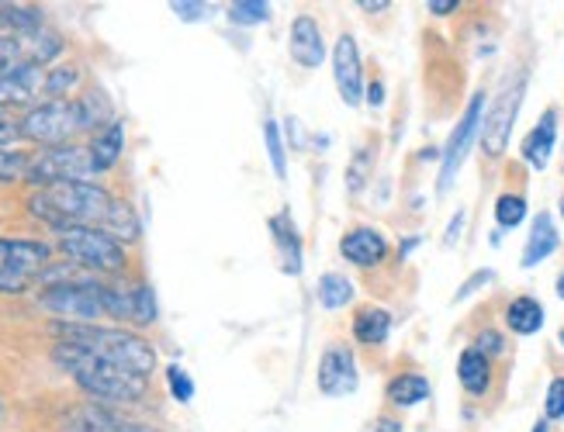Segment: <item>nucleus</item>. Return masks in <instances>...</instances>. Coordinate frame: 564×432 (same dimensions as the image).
I'll return each instance as SVG.
<instances>
[{"instance_id": "41", "label": "nucleus", "mask_w": 564, "mask_h": 432, "mask_svg": "<svg viewBox=\"0 0 564 432\" xmlns=\"http://www.w3.org/2000/svg\"><path fill=\"white\" fill-rule=\"evenodd\" d=\"M430 14H451L454 8H461V0H430Z\"/></svg>"}, {"instance_id": "16", "label": "nucleus", "mask_w": 564, "mask_h": 432, "mask_svg": "<svg viewBox=\"0 0 564 432\" xmlns=\"http://www.w3.org/2000/svg\"><path fill=\"white\" fill-rule=\"evenodd\" d=\"M554 146H557V111L551 108V111H544V118H540V122L527 132L520 153H523V159L533 166V170H548V163H551V156H554Z\"/></svg>"}, {"instance_id": "12", "label": "nucleus", "mask_w": 564, "mask_h": 432, "mask_svg": "<svg viewBox=\"0 0 564 432\" xmlns=\"http://www.w3.org/2000/svg\"><path fill=\"white\" fill-rule=\"evenodd\" d=\"M333 77H336V90L343 104L357 108L367 93V84H364V66H361V49L354 35H340L336 38V49H333Z\"/></svg>"}, {"instance_id": "5", "label": "nucleus", "mask_w": 564, "mask_h": 432, "mask_svg": "<svg viewBox=\"0 0 564 432\" xmlns=\"http://www.w3.org/2000/svg\"><path fill=\"white\" fill-rule=\"evenodd\" d=\"M38 304L74 325H93L101 315H108V284L56 280L38 295Z\"/></svg>"}, {"instance_id": "25", "label": "nucleus", "mask_w": 564, "mask_h": 432, "mask_svg": "<svg viewBox=\"0 0 564 432\" xmlns=\"http://www.w3.org/2000/svg\"><path fill=\"white\" fill-rule=\"evenodd\" d=\"M319 301L325 311H340L354 301V280L343 277V274H325L319 280Z\"/></svg>"}, {"instance_id": "39", "label": "nucleus", "mask_w": 564, "mask_h": 432, "mask_svg": "<svg viewBox=\"0 0 564 432\" xmlns=\"http://www.w3.org/2000/svg\"><path fill=\"white\" fill-rule=\"evenodd\" d=\"M385 98H388V93H385V84H381V80L367 84V93H364V101H367L371 108H381V104H385Z\"/></svg>"}, {"instance_id": "24", "label": "nucleus", "mask_w": 564, "mask_h": 432, "mask_svg": "<svg viewBox=\"0 0 564 432\" xmlns=\"http://www.w3.org/2000/svg\"><path fill=\"white\" fill-rule=\"evenodd\" d=\"M122 146H125V129H122V122H111L98 139L90 142V156H93V166H98V174L111 170V166L119 163Z\"/></svg>"}, {"instance_id": "15", "label": "nucleus", "mask_w": 564, "mask_h": 432, "mask_svg": "<svg viewBox=\"0 0 564 432\" xmlns=\"http://www.w3.org/2000/svg\"><path fill=\"white\" fill-rule=\"evenodd\" d=\"M288 49H291V59L301 69H319L325 63V38H322V29H319V21L312 14H298L291 21Z\"/></svg>"}, {"instance_id": "30", "label": "nucleus", "mask_w": 564, "mask_h": 432, "mask_svg": "<svg viewBox=\"0 0 564 432\" xmlns=\"http://www.w3.org/2000/svg\"><path fill=\"white\" fill-rule=\"evenodd\" d=\"M29 166H32V156L18 153V149H8V146H0V180H4V184L29 177Z\"/></svg>"}, {"instance_id": "13", "label": "nucleus", "mask_w": 564, "mask_h": 432, "mask_svg": "<svg viewBox=\"0 0 564 432\" xmlns=\"http://www.w3.org/2000/svg\"><path fill=\"white\" fill-rule=\"evenodd\" d=\"M45 84H49V69L45 66L11 69V74L0 77V108H18V104H32L38 98H49Z\"/></svg>"}, {"instance_id": "21", "label": "nucleus", "mask_w": 564, "mask_h": 432, "mask_svg": "<svg viewBox=\"0 0 564 432\" xmlns=\"http://www.w3.org/2000/svg\"><path fill=\"white\" fill-rule=\"evenodd\" d=\"M544 319H548L544 304H540L537 298H530V295L512 298L509 308H506V325L516 335H537L540 329H544Z\"/></svg>"}, {"instance_id": "42", "label": "nucleus", "mask_w": 564, "mask_h": 432, "mask_svg": "<svg viewBox=\"0 0 564 432\" xmlns=\"http://www.w3.org/2000/svg\"><path fill=\"white\" fill-rule=\"evenodd\" d=\"M374 432H402V422H398V419H378V422H374Z\"/></svg>"}, {"instance_id": "19", "label": "nucleus", "mask_w": 564, "mask_h": 432, "mask_svg": "<svg viewBox=\"0 0 564 432\" xmlns=\"http://www.w3.org/2000/svg\"><path fill=\"white\" fill-rule=\"evenodd\" d=\"M457 380H461V388L467 395L482 398L491 388V359L485 353H478L475 346H467L457 356Z\"/></svg>"}, {"instance_id": "36", "label": "nucleus", "mask_w": 564, "mask_h": 432, "mask_svg": "<svg viewBox=\"0 0 564 432\" xmlns=\"http://www.w3.org/2000/svg\"><path fill=\"white\" fill-rule=\"evenodd\" d=\"M491 280H496V270H478L475 277H467V284H464L461 291L454 295V301H464V298H472L475 291H482V287H485V284H491Z\"/></svg>"}, {"instance_id": "47", "label": "nucleus", "mask_w": 564, "mask_h": 432, "mask_svg": "<svg viewBox=\"0 0 564 432\" xmlns=\"http://www.w3.org/2000/svg\"><path fill=\"white\" fill-rule=\"evenodd\" d=\"M557 340H561V346H564V329H561V332H557Z\"/></svg>"}, {"instance_id": "2", "label": "nucleus", "mask_w": 564, "mask_h": 432, "mask_svg": "<svg viewBox=\"0 0 564 432\" xmlns=\"http://www.w3.org/2000/svg\"><path fill=\"white\" fill-rule=\"evenodd\" d=\"M53 359L80 384L87 395L101 398V401H139L146 395V377L143 374H132V370L111 364V359L93 356V353H87L80 346L59 343Z\"/></svg>"}, {"instance_id": "37", "label": "nucleus", "mask_w": 564, "mask_h": 432, "mask_svg": "<svg viewBox=\"0 0 564 432\" xmlns=\"http://www.w3.org/2000/svg\"><path fill=\"white\" fill-rule=\"evenodd\" d=\"M18 139H21V122H14V118L0 108V146H11Z\"/></svg>"}, {"instance_id": "48", "label": "nucleus", "mask_w": 564, "mask_h": 432, "mask_svg": "<svg viewBox=\"0 0 564 432\" xmlns=\"http://www.w3.org/2000/svg\"><path fill=\"white\" fill-rule=\"evenodd\" d=\"M561 219H564V198H561Z\"/></svg>"}, {"instance_id": "6", "label": "nucleus", "mask_w": 564, "mask_h": 432, "mask_svg": "<svg viewBox=\"0 0 564 432\" xmlns=\"http://www.w3.org/2000/svg\"><path fill=\"white\" fill-rule=\"evenodd\" d=\"M59 250L66 253L69 263H80V267L101 274H119L129 263L125 246L101 229H69L59 235Z\"/></svg>"}, {"instance_id": "46", "label": "nucleus", "mask_w": 564, "mask_h": 432, "mask_svg": "<svg viewBox=\"0 0 564 432\" xmlns=\"http://www.w3.org/2000/svg\"><path fill=\"white\" fill-rule=\"evenodd\" d=\"M557 298H561V301H564V274H561V277H557Z\"/></svg>"}, {"instance_id": "40", "label": "nucleus", "mask_w": 564, "mask_h": 432, "mask_svg": "<svg viewBox=\"0 0 564 432\" xmlns=\"http://www.w3.org/2000/svg\"><path fill=\"white\" fill-rule=\"evenodd\" d=\"M464 219H467L464 211H457L454 219H451V229H446V235H443V243H446V246H454V243H457V235L464 232Z\"/></svg>"}, {"instance_id": "22", "label": "nucleus", "mask_w": 564, "mask_h": 432, "mask_svg": "<svg viewBox=\"0 0 564 432\" xmlns=\"http://www.w3.org/2000/svg\"><path fill=\"white\" fill-rule=\"evenodd\" d=\"M385 395H388V401L391 405H398V408H416V405H422L430 395H433V388H430V380L422 377V374H398V377H391L388 380V388H385Z\"/></svg>"}, {"instance_id": "28", "label": "nucleus", "mask_w": 564, "mask_h": 432, "mask_svg": "<svg viewBox=\"0 0 564 432\" xmlns=\"http://www.w3.org/2000/svg\"><path fill=\"white\" fill-rule=\"evenodd\" d=\"M229 18L236 25H264L270 18V4L267 0H236V4H229Z\"/></svg>"}, {"instance_id": "38", "label": "nucleus", "mask_w": 564, "mask_h": 432, "mask_svg": "<svg viewBox=\"0 0 564 432\" xmlns=\"http://www.w3.org/2000/svg\"><path fill=\"white\" fill-rule=\"evenodd\" d=\"M364 163H367V153H361L357 163L350 166V174H346V187H350V190H357V187L364 184Z\"/></svg>"}, {"instance_id": "11", "label": "nucleus", "mask_w": 564, "mask_h": 432, "mask_svg": "<svg viewBox=\"0 0 564 432\" xmlns=\"http://www.w3.org/2000/svg\"><path fill=\"white\" fill-rule=\"evenodd\" d=\"M319 391L325 398H343V395H354L361 374H357V356L350 353V346H329L319 356Z\"/></svg>"}, {"instance_id": "45", "label": "nucleus", "mask_w": 564, "mask_h": 432, "mask_svg": "<svg viewBox=\"0 0 564 432\" xmlns=\"http://www.w3.org/2000/svg\"><path fill=\"white\" fill-rule=\"evenodd\" d=\"M533 432H551V422H548V419H540V422L533 425Z\"/></svg>"}, {"instance_id": "18", "label": "nucleus", "mask_w": 564, "mask_h": 432, "mask_svg": "<svg viewBox=\"0 0 564 432\" xmlns=\"http://www.w3.org/2000/svg\"><path fill=\"white\" fill-rule=\"evenodd\" d=\"M270 225V235L277 243V253H280V267H285V274H301V239L295 232V222L288 211L274 214V219L267 222Z\"/></svg>"}, {"instance_id": "27", "label": "nucleus", "mask_w": 564, "mask_h": 432, "mask_svg": "<svg viewBox=\"0 0 564 432\" xmlns=\"http://www.w3.org/2000/svg\"><path fill=\"white\" fill-rule=\"evenodd\" d=\"M80 84V69L74 63H59L49 69V84H45V93H49L53 101H63L66 90H74Z\"/></svg>"}, {"instance_id": "20", "label": "nucleus", "mask_w": 564, "mask_h": 432, "mask_svg": "<svg viewBox=\"0 0 564 432\" xmlns=\"http://www.w3.org/2000/svg\"><path fill=\"white\" fill-rule=\"evenodd\" d=\"M391 335V311L381 304H364L354 315V340L364 346H381Z\"/></svg>"}, {"instance_id": "3", "label": "nucleus", "mask_w": 564, "mask_h": 432, "mask_svg": "<svg viewBox=\"0 0 564 432\" xmlns=\"http://www.w3.org/2000/svg\"><path fill=\"white\" fill-rule=\"evenodd\" d=\"M104 98L101 93H90V98L80 101H45L38 108H32L25 118H21V139H32L45 149L66 146L69 139L80 135L84 129H93L104 122Z\"/></svg>"}, {"instance_id": "9", "label": "nucleus", "mask_w": 564, "mask_h": 432, "mask_svg": "<svg viewBox=\"0 0 564 432\" xmlns=\"http://www.w3.org/2000/svg\"><path fill=\"white\" fill-rule=\"evenodd\" d=\"M523 90H527V77H520L516 84H509L499 101L488 108L485 122H482V153L485 156H502L506 146H509V135H512V125H516V114H520V104H523Z\"/></svg>"}, {"instance_id": "35", "label": "nucleus", "mask_w": 564, "mask_h": 432, "mask_svg": "<svg viewBox=\"0 0 564 432\" xmlns=\"http://www.w3.org/2000/svg\"><path fill=\"white\" fill-rule=\"evenodd\" d=\"M475 350H478V353H485L488 359H491V356H499V353H506V340H502V332H496V329H485V332H478Z\"/></svg>"}, {"instance_id": "32", "label": "nucleus", "mask_w": 564, "mask_h": 432, "mask_svg": "<svg viewBox=\"0 0 564 432\" xmlns=\"http://www.w3.org/2000/svg\"><path fill=\"white\" fill-rule=\"evenodd\" d=\"M544 419L557 422L564 419V377H554L548 384V395H544Z\"/></svg>"}, {"instance_id": "43", "label": "nucleus", "mask_w": 564, "mask_h": 432, "mask_svg": "<svg viewBox=\"0 0 564 432\" xmlns=\"http://www.w3.org/2000/svg\"><path fill=\"white\" fill-rule=\"evenodd\" d=\"M419 243H422L419 235H412V239H402V246H398V259H409V253H412Z\"/></svg>"}, {"instance_id": "4", "label": "nucleus", "mask_w": 564, "mask_h": 432, "mask_svg": "<svg viewBox=\"0 0 564 432\" xmlns=\"http://www.w3.org/2000/svg\"><path fill=\"white\" fill-rule=\"evenodd\" d=\"M56 332L63 335V343L80 346V350L101 356V359H111V364H119L132 374L150 377L156 367V350L146 340H139L135 332L104 329V325H74V322L56 325Z\"/></svg>"}, {"instance_id": "10", "label": "nucleus", "mask_w": 564, "mask_h": 432, "mask_svg": "<svg viewBox=\"0 0 564 432\" xmlns=\"http://www.w3.org/2000/svg\"><path fill=\"white\" fill-rule=\"evenodd\" d=\"M482 122H485V93H475L472 104L464 108L457 129L451 132V139H446V146H443V170H440V184H436L440 190H446L454 184L457 170L464 166L467 153H472V146H475V135H478Z\"/></svg>"}, {"instance_id": "29", "label": "nucleus", "mask_w": 564, "mask_h": 432, "mask_svg": "<svg viewBox=\"0 0 564 432\" xmlns=\"http://www.w3.org/2000/svg\"><path fill=\"white\" fill-rule=\"evenodd\" d=\"M264 142H267V156H270V166H274V177L285 180L288 177V159H285V139H280L277 122L264 125Z\"/></svg>"}, {"instance_id": "17", "label": "nucleus", "mask_w": 564, "mask_h": 432, "mask_svg": "<svg viewBox=\"0 0 564 432\" xmlns=\"http://www.w3.org/2000/svg\"><path fill=\"white\" fill-rule=\"evenodd\" d=\"M561 246V232L554 225V214L551 211H540L537 219H533V229L527 235V246H523V259H520V267L523 270H533L540 267L548 256H554V250Z\"/></svg>"}, {"instance_id": "33", "label": "nucleus", "mask_w": 564, "mask_h": 432, "mask_svg": "<svg viewBox=\"0 0 564 432\" xmlns=\"http://www.w3.org/2000/svg\"><path fill=\"white\" fill-rule=\"evenodd\" d=\"M167 380H170V391H174V398L177 401H191L195 398V380L191 377H187V370L184 367H177V364H170L167 367Z\"/></svg>"}, {"instance_id": "44", "label": "nucleus", "mask_w": 564, "mask_h": 432, "mask_svg": "<svg viewBox=\"0 0 564 432\" xmlns=\"http://www.w3.org/2000/svg\"><path fill=\"white\" fill-rule=\"evenodd\" d=\"M357 8H364L367 14H378V11H385V8H391V4H388V0H361Z\"/></svg>"}, {"instance_id": "26", "label": "nucleus", "mask_w": 564, "mask_h": 432, "mask_svg": "<svg viewBox=\"0 0 564 432\" xmlns=\"http://www.w3.org/2000/svg\"><path fill=\"white\" fill-rule=\"evenodd\" d=\"M491 214H496V225L499 229L523 225V219H527V198L523 195H499L496 198V208H491Z\"/></svg>"}, {"instance_id": "7", "label": "nucleus", "mask_w": 564, "mask_h": 432, "mask_svg": "<svg viewBox=\"0 0 564 432\" xmlns=\"http://www.w3.org/2000/svg\"><path fill=\"white\" fill-rule=\"evenodd\" d=\"M49 246L38 239H0V295H21L45 274Z\"/></svg>"}, {"instance_id": "8", "label": "nucleus", "mask_w": 564, "mask_h": 432, "mask_svg": "<svg viewBox=\"0 0 564 432\" xmlns=\"http://www.w3.org/2000/svg\"><path fill=\"white\" fill-rule=\"evenodd\" d=\"M98 166H93L90 146H56V149H42L32 166H29V180L53 187V184H87Z\"/></svg>"}, {"instance_id": "1", "label": "nucleus", "mask_w": 564, "mask_h": 432, "mask_svg": "<svg viewBox=\"0 0 564 432\" xmlns=\"http://www.w3.org/2000/svg\"><path fill=\"white\" fill-rule=\"evenodd\" d=\"M29 211L38 222L56 229L59 235L69 229H101L119 243L139 239V219L125 201H114L108 190L93 184H53L42 187L29 201Z\"/></svg>"}, {"instance_id": "31", "label": "nucleus", "mask_w": 564, "mask_h": 432, "mask_svg": "<svg viewBox=\"0 0 564 432\" xmlns=\"http://www.w3.org/2000/svg\"><path fill=\"white\" fill-rule=\"evenodd\" d=\"M135 325H150L156 322V295L150 284H135Z\"/></svg>"}, {"instance_id": "14", "label": "nucleus", "mask_w": 564, "mask_h": 432, "mask_svg": "<svg viewBox=\"0 0 564 432\" xmlns=\"http://www.w3.org/2000/svg\"><path fill=\"white\" fill-rule=\"evenodd\" d=\"M340 256L346 263H354L361 270H371V267H381L385 256H388V239L371 229V225H357L350 229L343 239H340Z\"/></svg>"}, {"instance_id": "23", "label": "nucleus", "mask_w": 564, "mask_h": 432, "mask_svg": "<svg viewBox=\"0 0 564 432\" xmlns=\"http://www.w3.org/2000/svg\"><path fill=\"white\" fill-rule=\"evenodd\" d=\"M74 432H156V429L125 422L111 412H98V408H84V412L74 416Z\"/></svg>"}, {"instance_id": "34", "label": "nucleus", "mask_w": 564, "mask_h": 432, "mask_svg": "<svg viewBox=\"0 0 564 432\" xmlns=\"http://www.w3.org/2000/svg\"><path fill=\"white\" fill-rule=\"evenodd\" d=\"M174 14L180 18V21H204V18H211V4H201V0H174Z\"/></svg>"}]
</instances>
